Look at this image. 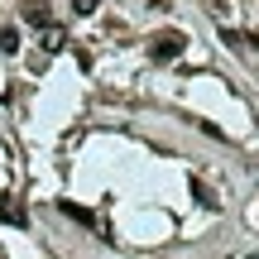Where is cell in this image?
<instances>
[{
	"label": "cell",
	"instance_id": "cell-7",
	"mask_svg": "<svg viewBox=\"0 0 259 259\" xmlns=\"http://www.w3.org/2000/svg\"><path fill=\"white\" fill-rule=\"evenodd\" d=\"M96 5H101V0H72V10H77V15H96Z\"/></svg>",
	"mask_w": 259,
	"mask_h": 259
},
{
	"label": "cell",
	"instance_id": "cell-5",
	"mask_svg": "<svg viewBox=\"0 0 259 259\" xmlns=\"http://www.w3.org/2000/svg\"><path fill=\"white\" fill-rule=\"evenodd\" d=\"M63 44H67V34H58V29L48 24V29H44V53H58Z\"/></svg>",
	"mask_w": 259,
	"mask_h": 259
},
{
	"label": "cell",
	"instance_id": "cell-6",
	"mask_svg": "<svg viewBox=\"0 0 259 259\" xmlns=\"http://www.w3.org/2000/svg\"><path fill=\"white\" fill-rule=\"evenodd\" d=\"M0 48L5 53H19V29H0Z\"/></svg>",
	"mask_w": 259,
	"mask_h": 259
},
{
	"label": "cell",
	"instance_id": "cell-1",
	"mask_svg": "<svg viewBox=\"0 0 259 259\" xmlns=\"http://www.w3.org/2000/svg\"><path fill=\"white\" fill-rule=\"evenodd\" d=\"M183 48H187V34H183V29H158V34L149 38V58H154V63H173Z\"/></svg>",
	"mask_w": 259,
	"mask_h": 259
},
{
	"label": "cell",
	"instance_id": "cell-9",
	"mask_svg": "<svg viewBox=\"0 0 259 259\" xmlns=\"http://www.w3.org/2000/svg\"><path fill=\"white\" fill-rule=\"evenodd\" d=\"M240 44H250L254 53H259V34H240Z\"/></svg>",
	"mask_w": 259,
	"mask_h": 259
},
{
	"label": "cell",
	"instance_id": "cell-4",
	"mask_svg": "<svg viewBox=\"0 0 259 259\" xmlns=\"http://www.w3.org/2000/svg\"><path fill=\"white\" fill-rule=\"evenodd\" d=\"M58 211H63L67 221H77V226H96V216L87 211V206H77V202H58Z\"/></svg>",
	"mask_w": 259,
	"mask_h": 259
},
{
	"label": "cell",
	"instance_id": "cell-2",
	"mask_svg": "<svg viewBox=\"0 0 259 259\" xmlns=\"http://www.w3.org/2000/svg\"><path fill=\"white\" fill-rule=\"evenodd\" d=\"M0 221H5V226H19V231H24V226H29V206L19 202V197L0 192Z\"/></svg>",
	"mask_w": 259,
	"mask_h": 259
},
{
	"label": "cell",
	"instance_id": "cell-8",
	"mask_svg": "<svg viewBox=\"0 0 259 259\" xmlns=\"http://www.w3.org/2000/svg\"><path fill=\"white\" fill-rule=\"evenodd\" d=\"M192 192H197V202H202V206H216V197H211V192H206V187H202V183H192Z\"/></svg>",
	"mask_w": 259,
	"mask_h": 259
},
{
	"label": "cell",
	"instance_id": "cell-3",
	"mask_svg": "<svg viewBox=\"0 0 259 259\" xmlns=\"http://www.w3.org/2000/svg\"><path fill=\"white\" fill-rule=\"evenodd\" d=\"M19 10H24V19L38 24V29H48V19H53L48 15V0H19Z\"/></svg>",
	"mask_w": 259,
	"mask_h": 259
}]
</instances>
